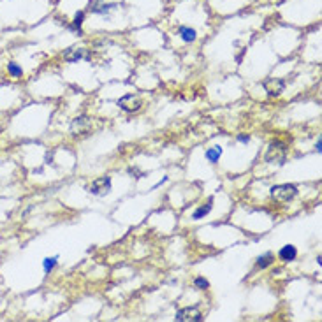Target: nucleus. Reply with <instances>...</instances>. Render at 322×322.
<instances>
[{"label":"nucleus","instance_id":"11","mask_svg":"<svg viewBox=\"0 0 322 322\" xmlns=\"http://www.w3.org/2000/svg\"><path fill=\"white\" fill-rule=\"evenodd\" d=\"M220 155H222V148L215 146V148H210V150H206V153H204V157H206L208 162H211V164H215V162H219Z\"/></svg>","mask_w":322,"mask_h":322},{"label":"nucleus","instance_id":"15","mask_svg":"<svg viewBox=\"0 0 322 322\" xmlns=\"http://www.w3.org/2000/svg\"><path fill=\"white\" fill-rule=\"evenodd\" d=\"M83 18H85V13H83V11L76 13L74 22H72V25L69 27V29H71V30H78V32L81 34V23H83Z\"/></svg>","mask_w":322,"mask_h":322},{"label":"nucleus","instance_id":"8","mask_svg":"<svg viewBox=\"0 0 322 322\" xmlns=\"http://www.w3.org/2000/svg\"><path fill=\"white\" fill-rule=\"evenodd\" d=\"M113 9H116V4H102V2H99V0H93V2H90V11L95 13V15H109V11H113Z\"/></svg>","mask_w":322,"mask_h":322},{"label":"nucleus","instance_id":"10","mask_svg":"<svg viewBox=\"0 0 322 322\" xmlns=\"http://www.w3.org/2000/svg\"><path fill=\"white\" fill-rule=\"evenodd\" d=\"M64 58L69 64H74V62L81 60V58H86V51L83 50V48H71V50H67V53L64 55Z\"/></svg>","mask_w":322,"mask_h":322},{"label":"nucleus","instance_id":"17","mask_svg":"<svg viewBox=\"0 0 322 322\" xmlns=\"http://www.w3.org/2000/svg\"><path fill=\"white\" fill-rule=\"evenodd\" d=\"M8 72L13 76V78H20V76L23 74L22 67H20L18 64H15V62H13V64H8Z\"/></svg>","mask_w":322,"mask_h":322},{"label":"nucleus","instance_id":"13","mask_svg":"<svg viewBox=\"0 0 322 322\" xmlns=\"http://www.w3.org/2000/svg\"><path fill=\"white\" fill-rule=\"evenodd\" d=\"M210 211H211V201H210L208 204H204V206L197 208V210L192 213V219H194V220H201L203 217H206V215L210 213Z\"/></svg>","mask_w":322,"mask_h":322},{"label":"nucleus","instance_id":"4","mask_svg":"<svg viewBox=\"0 0 322 322\" xmlns=\"http://www.w3.org/2000/svg\"><path fill=\"white\" fill-rule=\"evenodd\" d=\"M88 190L93 196H106L111 190V178L109 176H102V178L93 180V183L90 185Z\"/></svg>","mask_w":322,"mask_h":322},{"label":"nucleus","instance_id":"5","mask_svg":"<svg viewBox=\"0 0 322 322\" xmlns=\"http://www.w3.org/2000/svg\"><path fill=\"white\" fill-rule=\"evenodd\" d=\"M176 322H199L203 320V313L197 308H183V310L176 311Z\"/></svg>","mask_w":322,"mask_h":322},{"label":"nucleus","instance_id":"12","mask_svg":"<svg viewBox=\"0 0 322 322\" xmlns=\"http://www.w3.org/2000/svg\"><path fill=\"white\" fill-rule=\"evenodd\" d=\"M180 37L185 43H192V41H196V30L190 27H180Z\"/></svg>","mask_w":322,"mask_h":322},{"label":"nucleus","instance_id":"18","mask_svg":"<svg viewBox=\"0 0 322 322\" xmlns=\"http://www.w3.org/2000/svg\"><path fill=\"white\" fill-rule=\"evenodd\" d=\"M194 285H196V289L204 290V289H208V287H210V283H208V280H204L203 276H197V278L194 280Z\"/></svg>","mask_w":322,"mask_h":322},{"label":"nucleus","instance_id":"2","mask_svg":"<svg viewBox=\"0 0 322 322\" xmlns=\"http://www.w3.org/2000/svg\"><path fill=\"white\" fill-rule=\"evenodd\" d=\"M297 196V187L290 185V183H282V185L271 187V197L280 203H287V201L294 199Z\"/></svg>","mask_w":322,"mask_h":322},{"label":"nucleus","instance_id":"6","mask_svg":"<svg viewBox=\"0 0 322 322\" xmlns=\"http://www.w3.org/2000/svg\"><path fill=\"white\" fill-rule=\"evenodd\" d=\"M264 88L271 97H276V95H280V93L283 92V88H285V83H283L282 79H269V81L264 83Z\"/></svg>","mask_w":322,"mask_h":322},{"label":"nucleus","instance_id":"14","mask_svg":"<svg viewBox=\"0 0 322 322\" xmlns=\"http://www.w3.org/2000/svg\"><path fill=\"white\" fill-rule=\"evenodd\" d=\"M273 254L271 252H268V254H264V255H261V257L257 259V268H261V269H266L268 266H271L273 264Z\"/></svg>","mask_w":322,"mask_h":322},{"label":"nucleus","instance_id":"19","mask_svg":"<svg viewBox=\"0 0 322 322\" xmlns=\"http://www.w3.org/2000/svg\"><path fill=\"white\" fill-rule=\"evenodd\" d=\"M236 139H238V143H243V144H247L248 141H250V137H248V136H245V134H240V136H238Z\"/></svg>","mask_w":322,"mask_h":322},{"label":"nucleus","instance_id":"7","mask_svg":"<svg viewBox=\"0 0 322 322\" xmlns=\"http://www.w3.org/2000/svg\"><path fill=\"white\" fill-rule=\"evenodd\" d=\"M90 120L88 118H85V116H81V118H76L74 122H72V125H71V132L74 134V136H78V134H85V132H88V129H90Z\"/></svg>","mask_w":322,"mask_h":322},{"label":"nucleus","instance_id":"1","mask_svg":"<svg viewBox=\"0 0 322 322\" xmlns=\"http://www.w3.org/2000/svg\"><path fill=\"white\" fill-rule=\"evenodd\" d=\"M287 158V146L282 141H275L269 144L268 151H266V162L269 164H283Z\"/></svg>","mask_w":322,"mask_h":322},{"label":"nucleus","instance_id":"9","mask_svg":"<svg viewBox=\"0 0 322 322\" xmlns=\"http://www.w3.org/2000/svg\"><path fill=\"white\" fill-rule=\"evenodd\" d=\"M278 257L282 259L283 262H292V261H296V257H297V248L294 247V245H285V247L280 248Z\"/></svg>","mask_w":322,"mask_h":322},{"label":"nucleus","instance_id":"20","mask_svg":"<svg viewBox=\"0 0 322 322\" xmlns=\"http://www.w3.org/2000/svg\"><path fill=\"white\" fill-rule=\"evenodd\" d=\"M315 148H317V153H320V151H322V141L320 139L317 141V146H315Z\"/></svg>","mask_w":322,"mask_h":322},{"label":"nucleus","instance_id":"3","mask_svg":"<svg viewBox=\"0 0 322 322\" xmlns=\"http://www.w3.org/2000/svg\"><path fill=\"white\" fill-rule=\"evenodd\" d=\"M118 106H120V109H123L125 113H136V111H139L141 106H143V100H141L137 95L129 93V95H123L122 99L118 100Z\"/></svg>","mask_w":322,"mask_h":322},{"label":"nucleus","instance_id":"16","mask_svg":"<svg viewBox=\"0 0 322 322\" xmlns=\"http://www.w3.org/2000/svg\"><path fill=\"white\" fill-rule=\"evenodd\" d=\"M57 261H58V257L55 255V257H46L43 261V268H44V273H50V271H53V268L57 266Z\"/></svg>","mask_w":322,"mask_h":322}]
</instances>
